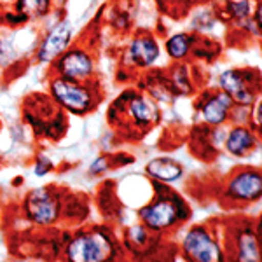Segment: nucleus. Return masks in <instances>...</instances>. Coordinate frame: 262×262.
I'll return each mask as SVG.
<instances>
[{
	"instance_id": "nucleus-1",
	"label": "nucleus",
	"mask_w": 262,
	"mask_h": 262,
	"mask_svg": "<svg viewBox=\"0 0 262 262\" xmlns=\"http://www.w3.org/2000/svg\"><path fill=\"white\" fill-rule=\"evenodd\" d=\"M111 253V242L101 232H91V234L79 236L69 247V257L77 262H100L108 259Z\"/></svg>"
},
{
	"instance_id": "nucleus-2",
	"label": "nucleus",
	"mask_w": 262,
	"mask_h": 262,
	"mask_svg": "<svg viewBox=\"0 0 262 262\" xmlns=\"http://www.w3.org/2000/svg\"><path fill=\"white\" fill-rule=\"evenodd\" d=\"M184 248L187 255L194 257L196 260H206L215 262L221 260V250H219L217 243L208 236V232L203 229H194L185 236Z\"/></svg>"
},
{
	"instance_id": "nucleus-3",
	"label": "nucleus",
	"mask_w": 262,
	"mask_h": 262,
	"mask_svg": "<svg viewBox=\"0 0 262 262\" xmlns=\"http://www.w3.org/2000/svg\"><path fill=\"white\" fill-rule=\"evenodd\" d=\"M53 93L58 100L72 112H86L90 108L91 96L82 88L75 86L65 79H56L53 82Z\"/></svg>"
},
{
	"instance_id": "nucleus-4",
	"label": "nucleus",
	"mask_w": 262,
	"mask_h": 262,
	"mask_svg": "<svg viewBox=\"0 0 262 262\" xmlns=\"http://www.w3.org/2000/svg\"><path fill=\"white\" fill-rule=\"evenodd\" d=\"M28 215L39 224H49L58 217V203L46 189L33 191L27 201Z\"/></svg>"
},
{
	"instance_id": "nucleus-5",
	"label": "nucleus",
	"mask_w": 262,
	"mask_h": 262,
	"mask_svg": "<svg viewBox=\"0 0 262 262\" xmlns=\"http://www.w3.org/2000/svg\"><path fill=\"white\" fill-rule=\"evenodd\" d=\"M140 215L149 227L163 229V227L171 226V224L179 219V210H177V206L170 201H159V203H156V205L143 208Z\"/></svg>"
},
{
	"instance_id": "nucleus-6",
	"label": "nucleus",
	"mask_w": 262,
	"mask_h": 262,
	"mask_svg": "<svg viewBox=\"0 0 262 262\" xmlns=\"http://www.w3.org/2000/svg\"><path fill=\"white\" fill-rule=\"evenodd\" d=\"M262 180L260 175L255 171H248L238 175L229 184V194L238 200H255L260 196Z\"/></svg>"
},
{
	"instance_id": "nucleus-7",
	"label": "nucleus",
	"mask_w": 262,
	"mask_h": 262,
	"mask_svg": "<svg viewBox=\"0 0 262 262\" xmlns=\"http://www.w3.org/2000/svg\"><path fill=\"white\" fill-rule=\"evenodd\" d=\"M69 40H70V25L67 23V21H63V23H60L53 32L49 33L48 39H46L44 46H42V49L39 53L40 60L42 61L54 60V58L67 48Z\"/></svg>"
},
{
	"instance_id": "nucleus-8",
	"label": "nucleus",
	"mask_w": 262,
	"mask_h": 262,
	"mask_svg": "<svg viewBox=\"0 0 262 262\" xmlns=\"http://www.w3.org/2000/svg\"><path fill=\"white\" fill-rule=\"evenodd\" d=\"M60 70L67 79L75 81V79H82L86 75H90L93 65L90 58L84 53H81V51H70L60 61Z\"/></svg>"
},
{
	"instance_id": "nucleus-9",
	"label": "nucleus",
	"mask_w": 262,
	"mask_h": 262,
	"mask_svg": "<svg viewBox=\"0 0 262 262\" xmlns=\"http://www.w3.org/2000/svg\"><path fill=\"white\" fill-rule=\"evenodd\" d=\"M221 86L227 91V95L239 103H250L252 101V95L245 90L243 79L236 72H224L221 75Z\"/></svg>"
},
{
	"instance_id": "nucleus-10",
	"label": "nucleus",
	"mask_w": 262,
	"mask_h": 262,
	"mask_svg": "<svg viewBox=\"0 0 262 262\" xmlns=\"http://www.w3.org/2000/svg\"><path fill=\"white\" fill-rule=\"evenodd\" d=\"M129 54H131V60L135 63L145 67V65L154 63V60L159 54V49L152 39H138L133 42V46H131Z\"/></svg>"
},
{
	"instance_id": "nucleus-11",
	"label": "nucleus",
	"mask_w": 262,
	"mask_h": 262,
	"mask_svg": "<svg viewBox=\"0 0 262 262\" xmlns=\"http://www.w3.org/2000/svg\"><path fill=\"white\" fill-rule=\"evenodd\" d=\"M229 105H231L229 95H219L203 107V116H205V119L208 122H212V124H219V122L226 119Z\"/></svg>"
},
{
	"instance_id": "nucleus-12",
	"label": "nucleus",
	"mask_w": 262,
	"mask_h": 262,
	"mask_svg": "<svg viewBox=\"0 0 262 262\" xmlns=\"http://www.w3.org/2000/svg\"><path fill=\"white\" fill-rule=\"evenodd\" d=\"M147 171L150 173L152 177L159 180H177L182 175V168L171 159H154L152 163H149L147 166Z\"/></svg>"
},
{
	"instance_id": "nucleus-13",
	"label": "nucleus",
	"mask_w": 262,
	"mask_h": 262,
	"mask_svg": "<svg viewBox=\"0 0 262 262\" xmlns=\"http://www.w3.org/2000/svg\"><path fill=\"white\" fill-rule=\"evenodd\" d=\"M252 145H253L252 135L248 133L247 129H243V128L234 129L229 135V138H227V149H229V152H232V154H236V156H243Z\"/></svg>"
},
{
	"instance_id": "nucleus-14",
	"label": "nucleus",
	"mask_w": 262,
	"mask_h": 262,
	"mask_svg": "<svg viewBox=\"0 0 262 262\" xmlns=\"http://www.w3.org/2000/svg\"><path fill=\"white\" fill-rule=\"evenodd\" d=\"M259 247L252 232H245L239 238V259L242 260H259Z\"/></svg>"
},
{
	"instance_id": "nucleus-15",
	"label": "nucleus",
	"mask_w": 262,
	"mask_h": 262,
	"mask_svg": "<svg viewBox=\"0 0 262 262\" xmlns=\"http://www.w3.org/2000/svg\"><path fill=\"white\" fill-rule=\"evenodd\" d=\"M131 114L135 116V119L140 122H149L152 119H156L154 105L143 98H137L131 103Z\"/></svg>"
},
{
	"instance_id": "nucleus-16",
	"label": "nucleus",
	"mask_w": 262,
	"mask_h": 262,
	"mask_svg": "<svg viewBox=\"0 0 262 262\" xmlns=\"http://www.w3.org/2000/svg\"><path fill=\"white\" fill-rule=\"evenodd\" d=\"M49 0H19L18 7L27 16H42L48 11Z\"/></svg>"
},
{
	"instance_id": "nucleus-17",
	"label": "nucleus",
	"mask_w": 262,
	"mask_h": 262,
	"mask_svg": "<svg viewBox=\"0 0 262 262\" xmlns=\"http://www.w3.org/2000/svg\"><path fill=\"white\" fill-rule=\"evenodd\" d=\"M187 49H189V42L184 35H175L173 39H170V42H168V51H170V54L175 58L185 56Z\"/></svg>"
},
{
	"instance_id": "nucleus-18",
	"label": "nucleus",
	"mask_w": 262,
	"mask_h": 262,
	"mask_svg": "<svg viewBox=\"0 0 262 262\" xmlns=\"http://www.w3.org/2000/svg\"><path fill=\"white\" fill-rule=\"evenodd\" d=\"M232 9L238 16H247L248 14V2H239V4H234Z\"/></svg>"
},
{
	"instance_id": "nucleus-19",
	"label": "nucleus",
	"mask_w": 262,
	"mask_h": 262,
	"mask_svg": "<svg viewBox=\"0 0 262 262\" xmlns=\"http://www.w3.org/2000/svg\"><path fill=\"white\" fill-rule=\"evenodd\" d=\"M49 168H51V163L48 161V159H42V161L39 163V166L35 168V171H37V175H44Z\"/></svg>"
},
{
	"instance_id": "nucleus-20",
	"label": "nucleus",
	"mask_w": 262,
	"mask_h": 262,
	"mask_svg": "<svg viewBox=\"0 0 262 262\" xmlns=\"http://www.w3.org/2000/svg\"><path fill=\"white\" fill-rule=\"evenodd\" d=\"M105 168H107V163H105V159H98V161H96L91 166V171L93 173H98V171H103Z\"/></svg>"
}]
</instances>
